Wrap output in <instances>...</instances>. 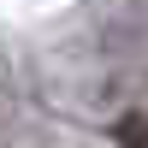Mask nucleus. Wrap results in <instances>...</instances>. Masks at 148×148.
Returning <instances> with one entry per match:
<instances>
[{"label": "nucleus", "instance_id": "nucleus-1", "mask_svg": "<svg viewBox=\"0 0 148 148\" xmlns=\"http://www.w3.org/2000/svg\"><path fill=\"white\" fill-rule=\"evenodd\" d=\"M113 142L119 148H148V113H125L113 125Z\"/></svg>", "mask_w": 148, "mask_h": 148}]
</instances>
